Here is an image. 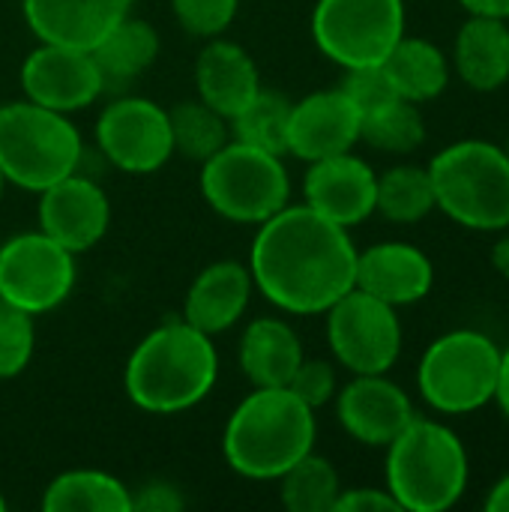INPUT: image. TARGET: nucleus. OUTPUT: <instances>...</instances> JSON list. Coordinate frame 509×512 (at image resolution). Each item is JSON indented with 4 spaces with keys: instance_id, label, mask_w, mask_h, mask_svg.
I'll use <instances>...</instances> for the list:
<instances>
[{
    "instance_id": "9d476101",
    "label": "nucleus",
    "mask_w": 509,
    "mask_h": 512,
    "mask_svg": "<svg viewBox=\"0 0 509 512\" xmlns=\"http://www.w3.org/2000/svg\"><path fill=\"white\" fill-rule=\"evenodd\" d=\"M75 279V255L45 231H24L0 246V300L33 318L66 303Z\"/></svg>"
},
{
    "instance_id": "37998d69",
    "label": "nucleus",
    "mask_w": 509,
    "mask_h": 512,
    "mask_svg": "<svg viewBox=\"0 0 509 512\" xmlns=\"http://www.w3.org/2000/svg\"><path fill=\"white\" fill-rule=\"evenodd\" d=\"M0 512H6V498H3V492H0Z\"/></svg>"
},
{
    "instance_id": "ddd939ff",
    "label": "nucleus",
    "mask_w": 509,
    "mask_h": 512,
    "mask_svg": "<svg viewBox=\"0 0 509 512\" xmlns=\"http://www.w3.org/2000/svg\"><path fill=\"white\" fill-rule=\"evenodd\" d=\"M21 90L36 105L72 114L99 99L105 78L90 51L39 42V48H33L21 66Z\"/></svg>"
},
{
    "instance_id": "5701e85b",
    "label": "nucleus",
    "mask_w": 509,
    "mask_h": 512,
    "mask_svg": "<svg viewBox=\"0 0 509 512\" xmlns=\"http://www.w3.org/2000/svg\"><path fill=\"white\" fill-rule=\"evenodd\" d=\"M456 69L462 81L480 93H492L509 81V27L504 18L471 15L456 36Z\"/></svg>"
},
{
    "instance_id": "f8f14e48",
    "label": "nucleus",
    "mask_w": 509,
    "mask_h": 512,
    "mask_svg": "<svg viewBox=\"0 0 509 512\" xmlns=\"http://www.w3.org/2000/svg\"><path fill=\"white\" fill-rule=\"evenodd\" d=\"M96 144L114 168L153 174L174 156L168 111L141 96L114 99L96 120Z\"/></svg>"
},
{
    "instance_id": "f3484780",
    "label": "nucleus",
    "mask_w": 509,
    "mask_h": 512,
    "mask_svg": "<svg viewBox=\"0 0 509 512\" xmlns=\"http://www.w3.org/2000/svg\"><path fill=\"white\" fill-rule=\"evenodd\" d=\"M360 111L336 90H318L291 105L288 153L303 162H318L336 153H348L360 141Z\"/></svg>"
},
{
    "instance_id": "2eb2a0df",
    "label": "nucleus",
    "mask_w": 509,
    "mask_h": 512,
    "mask_svg": "<svg viewBox=\"0 0 509 512\" xmlns=\"http://www.w3.org/2000/svg\"><path fill=\"white\" fill-rule=\"evenodd\" d=\"M303 195L315 213H321L324 219L342 228H351L375 213L378 177L369 168V162H363L348 150L309 162Z\"/></svg>"
},
{
    "instance_id": "7c9ffc66",
    "label": "nucleus",
    "mask_w": 509,
    "mask_h": 512,
    "mask_svg": "<svg viewBox=\"0 0 509 512\" xmlns=\"http://www.w3.org/2000/svg\"><path fill=\"white\" fill-rule=\"evenodd\" d=\"M360 141L384 153H411L426 141V120L414 102L393 99L360 120Z\"/></svg>"
},
{
    "instance_id": "4468645a",
    "label": "nucleus",
    "mask_w": 509,
    "mask_h": 512,
    "mask_svg": "<svg viewBox=\"0 0 509 512\" xmlns=\"http://www.w3.org/2000/svg\"><path fill=\"white\" fill-rule=\"evenodd\" d=\"M36 216L39 231L54 237L72 255H78L93 249L105 237L111 225V204L96 180L81 177L75 171L39 192Z\"/></svg>"
},
{
    "instance_id": "bb28decb",
    "label": "nucleus",
    "mask_w": 509,
    "mask_h": 512,
    "mask_svg": "<svg viewBox=\"0 0 509 512\" xmlns=\"http://www.w3.org/2000/svg\"><path fill=\"white\" fill-rule=\"evenodd\" d=\"M174 153L192 162H207L231 141V123L201 99L177 102L168 111Z\"/></svg>"
},
{
    "instance_id": "f704fd0d",
    "label": "nucleus",
    "mask_w": 509,
    "mask_h": 512,
    "mask_svg": "<svg viewBox=\"0 0 509 512\" xmlns=\"http://www.w3.org/2000/svg\"><path fill=\"white\" fill-rule=\"evenodd\" d=\"M288 390L300 402H306L312 411L324 408L336 396V369H333V363H327V360H306L303 357V363L297 366L294 378L288 381Z\"/></svg>"
},
{
    "instance_id": "b1692460",
    "label": "nucleus",
    "mask_w": 509,
    "mask_h": 512,
    "mask_svg": "<svg viewBox=\"0 0 509 512\" xmlns=\"http://www.w3.org/2000/svg\"><path fill=\"white\" fill-rule=\"evenodd\" d=\"M105 87H126L141 78L159 57V33L141 18H123L105 33V39L90 51Z\"/></svg>"
},
{
    "instance_id": "c03bdc74",
    "label": "nucleus",
    "mask_w": 509,
    "mask_h": 512,
    "mask_svg": "<svg viewBox=\"0 0 509 512\" xmlns=\"http://www.w3.org/2000/svg\"><path fill=\"white\" fill-rule=\"evenodd\" d=\"M504 153H507V156H509V141H507V147H504Z\"/></svg>"
},
{
    "instance_id": "aec40b11",
    "label": "nucleus",
    "mask_w": 509,
    "mask_h": 512,
    "mask_svg": "<svg viewBox=\"0 0 509 512\" xmlns=\"http://www.w3.org/2000/svg\"><path fill=\"white\" fill-rule=\"evenodd\" d=\"M195 87L198 99L231 123V117H237L258 96L261 75L243 45L213 36L195 60Z\"/></svg>"
},
{
    "instance_id": "e433bc0d",
    "label": "nucleus",
    "mask_w": 509,
    "mask_h": 512,
    "mask_svg": "<svg viewBox=\"0 0 509 512\" xmlns=\"http://www.w3.org/2000/svg\"><path fill=\"white\" fill-rule=\"evenodd\" d=\"M402 510L390 492L381 489H348L339 492L333 512H396Z\"/></svg>"
},
{
    "instance_id": "a878e982",
    "label": "nucleus",
    "mask_w": 509,
    "mask_h": 512,
    "mask_svg": "<svg viewBox=\"0 0 509 512\" xmlns=\"http://www.w3.org/2000/svg\"><path fill=\"white\" fill-rule=\"evenodd\" d=\"M45 512H132V489L117 477L81 468L54 477L42 492Z\"/></svg>"
},
{
    "instance_id": "cd10ccee",
    "label": "nucleus",
    "mask_w": 509,
    "mask_h": 512,
    "mask_svg": "<svg viewBox=\"0 0 509 512\" xmlns=\"http://www.w3.org/2000/svg\"><path fill=\"white\" fill-rule=\"evenodd\" d=\"M339 492L342 483L333 462L315 450L279 477V501L291 512H333Z\"/></svg>"
},
{
    "instance_id": "4c0bfd02",
    "label": "nucleus",
    "mask_w": 509,
    "mask_h": 512,
    "mask_svg": "<svg viewBox=\"0 0 509 512\" xmlns=\"http://www.w3.org/2000/svg\"><path fill=\"white\" fill-rule=\"evenodd\" d=\"M471 15L486 18H509V0H459Z\"/></svg>"
},
{
    "instance_id": "a19ab883",
    "label": "nucleus",
    "mask_w": 509,
    "mask_h": 512,
    "mask_svg": "<svg viewBox=\"0 0 509 512\" xmlns=\"http://www.w3.org/2000/svg\"><path fill=\"white\" fill-rule=\"evenodd\" d=\"M492 264H495V270L509 282V237H501V240L495 243V249H492Z\"/></svg>"
},
{
    "instance_id": "4be33fe9",
    "label": "nucleus",
    "mask_w": 509,
    "mask_h": 512,
    "mask_svg": "<svg viewBox=\"0 0 509 512\" xmlns=\"http://www.w3.org/2000/svg\"><path fill=\"white\" fill-rule=\"evenodd\" d=\"M303 363V342L282 318H258L243 330L240 369L252 387H288Z\"/></svg>"
},
{
    "instance_id": "20e7f679",
    "label": "nucleus",
    "mask_w": 509,
    "mask_h": 512,
    "mask_svg": "<svg viewBox=\"0 0 509 512\" xmlns=\"http://www.w3.org/2000/svg\"><path fill=\"white\" fill-rule=\"evenodd\" d=\"M468 486V453L453 429L414 417L387 444V492L402 510L444 512Z\"/></svg>"
},
{
    "instance_id": "412c9836",
    "label": "nucleus",
    "mask_w": 509,
    "mask_h": 512,
    "mask_svg": "<svg viewBox=\"0 0 509 512\" xmlns=\"http://www.w3.org/2000/svg\"><path fill=\"white\" fill-rule=\"evenodd\" d=\"M252 270L240 261H216L204 267L195 282L189 285V294L183 300V321L207 336H219L231 330L252 297Z\"/></svg>"
},
{
    "instance_id": "c9c22d12",
    "label": "nucleus",
    "mask_w": 509,
    "mask_h": 512,
    "mask_svg": "<svg viewBox=\"0 0 509 512\" xmlns=\"http://www.w3.org/2000/svg\"><path fill=\"white\" fill-rule=\"evenodd\" d=\"M186 507V498L171 483H147L132 492V512H180Z\"/></svg>"
},
{
    "instance_id": "72a5a7b5",
    "label": "nucleus",
    "mask_w": 509,
    "mask_h": 512,
    "mask_svg": "<svg viewBox=\"0 0 509 512\" xmlns=\"http://www.w3.org/2000/svg\"><path fill=\"white\" fill-rule=\"evenodd\" d=\"M339 90L354 102V108L360 111V117H366V114L390 105L393 99H399L396 96V87H393V81H390V75L384 72L381 63L378 66L348 69V75H345V81H342Z\"/></svg>"
},
{
    "instance_id": "6e6552de",
    "label": "nucleus",
    "mask_w": 509,
    "mask_h": 512,
    "mask_svg": "<svg viewBox=\"0 0 509 512\" xmlns=\"http://www.w3.org/2000/svg\"><path fill=\"white\" fill-rule=\"evenodd\" d=\"M498 345L477 330H453L435 339L417 369L423 399L441 414H471L489 405L501 378Z\"/></svg>"
},
{
    "instance_id": "9b49d317",
    "label": "nucleus",
    "mask_w": 509,
    "mask_h": 512,
    "mask_svg": "<svg viewBox=\"0 0 509 512\" xmlns=\"http://www.w3.org/2000/svg\"><path fill=\"white\" fill-rule=\"evenodd\" d=\"M327 345L354 375H387L402 351L396 306L351 288L327 309Z\"/></svg>"
},
{
    "instance_id": "58836bf2",
    "label": "nucleus",
    "mask_w": 509,
    "mask_h": 512,
    "mask_svg": "<svg viewBox=\"0 0 509 512\" xmlns=\"http://www.w3.org/2000/svg\"><path fill=\"white\" fill-rule=\"evenodd\" d=\"M486 510L489 512H509V474L492 486L489 498H486Z\"/></svg>"
},
{
    "instance_id": "c756f323",
    "label": "nucleus",
    "mask_w": 509,
    "mask_h": 512,
    "mask_svg": "<svg viewBox=\"0 0 509 512\" xmlns=\"http://www.w3.org/2000/svg\"><path fill=\"white\" fill-rule=\"evenodd\" d=\"M288 120H291V102L276 90H258V96L231 117V138L243 141L249 147L285 156L288 153Z\"/></svg>"
},
{
    "instance_id": "393cba45",
    "label": "nucleus",
    "mask_w": 509,
    "mask_h": 512,
    "mask_svg": "<svg viewBox=\"0 0 509 512\" xmlns=\"http://www.w3.org/2000/svg\"><path fill=\"white\" fill-rule=\"evenodd\" d=\"M381 66L390 75L396 96L414 105L441 96L450 81L444 51L435 42L420 39V36H402Z\"/></svg>"
},
{
    "instance_id": "0eeeda50",
    "label": "nucleus",
    "mask_w": 509,
    "mask_h": 512,
    "mask_svg": "<svg viewBox=\"0 0 509 512\" xmlns=\"http://www.w3.org/2000/svg\"><path fill=\"white\" fill-rule=\"evenodd\" d=\"M201 195L222 219L261 225L288 207L291 177L282 156L231 138L201 162Z\"/></svg>"
},
{
    "instance_id": "473e14b6",
    "label": "nucleus",
    "mask_w": 509,
    "mask_h": 512,
    "mask_svg": "<svg viewBox=\"0 0 509 512\" xmlns=\"http://www.w3.org/2000/svg\"><path fill=\"white\" fill-rule=\"evenodd\" d=\"M171 9L186 33L213 39L231 27L240 0H171Z\"/></svg>"
},
{
    "instance_id": "a211bd4d",
    "label": "nucleus",
    "mask_w": 509,
    "mask_h": 512,
    "mask_svg": "<svg viewBox=\"0 0 509 512\" xmlns=\"http://www.w3.org/2000/svg\"><path fill=\"white\" fill-rule=\"evenodd\" d=\"M21 9L39 42L93 51L129 15L132 0H21Z\"/></svg>"
},
{
    "instance_id": "6ab92c4d",
    "label": "nucleus",
    "mask_w": 509,
    "mask_h": 512,
    "mask_svg": "<svg viewBox=\"0 0 509 512\" xmlns=\"http://www.w3.org/2000/svg\"><path fill=\"white\" fill-rule=\"evenodd\" d=\"M432 282L435 267L429 255L411 243H378L357 252V288L396 309L423 300Z\"/></svg>"
},
{
    "instance_id": "39448f33",
    "label": "nucleus",
    "mask_w": 509,
    "mask_h": 512,
    "mask_svg": "<svg viewBox=\"0 0 509 512\" xmlns=\"http://www.w3.org/2000/svg\"><path fill=\"white\" fill-rule=\"evenodd\" d=\"M81 135L69 114L30 99L0 105V171L6 183L42 192L81 165Z\"/></svg>"
},
{
    "instance_id": "79ce46f5",
    "label": "nucleus",
    "mask_w": 509,
    "mask_h": 512,
    "mask_svg": "<svg viewBox=\"0 0 509 512\" xmlns=\"http://www.w3.org/2000/svg\"><path fill=\"white\" fill-rule=\"evenodd\" d=\"M3 189H6V177H3V171H0V201H3Z\"/></svg>"
},
{
    "instance_id": "7ed1b4c3",
    "label": "nucleus",
    "mask_w": 509,
    "mask_h": 512,
    "mask_svg": "<svg viewBox=\"0 0 509 512\" xmlns=\"http://www.w3.org/2000/svg\"><path fill=\"white\" fill-rule=\"evenodd\" d=\"M315 411L288 387H255L228 417L222 450L234 474L279 480L315 450Z\"/></svg>"
},
{
    "instance_id": "ea45409f",
    "label": "nucleus",
    "mask_w": 509,
    "mask_h": 512,
    "mask_svg": "<svg viewBox=\"0 0 509 512\" xmlns=\"http://www.w3.org/2000/svg\"><path fill=\"white\" fill-rule=\"evenodd\" d=\"M501 411L507 414L509 420V348L501 354V378H498V393H495Z\"/></svg>"
},
{
    "instance_id": "1a4fd4ad",
    "label": "nucleus",
    "mask_w": 509,
    "mask_h": 512,
    "mask_svg": "<svg viewBox=\"0 0 509 512\" xmlns=\"http://www.w3.org/2000/svg\"><path fill=\"white\" fill-rule=\"evenodd\" d=\"M312 36L324 57L345 69L378 66L405 36L402 0H318Z\"/></svg>"
},
{
    "instance_id": "dca6fc26",
    "label": "nucleus",
    "mask_w": 509,
    "mask_h": 512,
    "mask_svg": "<svg viewBox=\"0 0 509 512\" xmlns=\"http://www.w3.org/2000/svg\"><path fill=\"white\" fill-rule=\"evenodd\" d=\"M336 417L354 441L387 447L417 414L408 393L387 375H354L336 393Z\"/></svg>"
},
{
    "instance_id": "f257e3e1",
    "label": "nucleus",
    "mask_w": 509,
    "mask_h": 512,
    "mask_svg": "<svg viewBox=\"0 0 509 512\" xmlns=\"http://www.w3.org/2000/svg\"><path fill=\"white\" fill-rule=\"evenodd\" d=\"M249 270L255 288L282 312L321 315L357 288V246L348 228L309 204H288L261 222Z\"/></svg>"
},
{
    "instance_id": "423d86ee",
    "label": "nucleus",
    "mask_w": 509,
    "mask_h": 512,
    "mask_svg": "<svg viewBox=\"0 0 509 512\" xmlns=\"http://www.w3.org/2000/svg\"><path fill=\"white\" fill-rule=\"evenodd\" d=\"M435 207L474 231L509 225V156L489 141H459L429 165Z\"/></svg>"
},
{
    "instance_id": "2f4dec72",
    "label": "nucleus",
    "mask_w": 509,
    "mask_h": 512,
    "mask_svg": "<svg viewBox=\"0 0 509 512\" xmlns=\"http://www.w3.org/2000/svg\"><path fill=\"white\" fill-rule=\"evenodd\" d=\"M36 348V324L33 315L0 300V381L18 378Z\"/></svg>"
},
{
    "instance_id": "c85d7f7f",
    "label": "nucleus",
    "mask_w": 509,
    "mask_h": 512,
    "mask_svg": "<svg viewBox=\"0 0 509 512\" xmlns=\"http://www.w3.org/2000/svg\"><path fill=\"white\" fill-rule=\"evenodd\" d=\"M375 210L399 225H414L435 210V189L429 168L417 165H396L378 177V198Z\"/></svg>"
},
{
    "instance_id": "f03ea898",
    "label": "nucleus",
    "mask_w": 509,
    "mask_h": 512,
    "mask_svg": "<svg viewBox=\"0 0 509 512\" xmlns=\"http://www.w3.org/2000/svg\"><path fill=\"white\" fill-rule=\"evenodd\" d=\"M219 378L213 336L183 318H171L147 333L123 372L129 399L147 414H180L201 405Z\"/></svg>"
}]
</instances>
